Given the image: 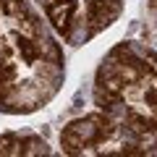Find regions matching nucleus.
<instances>
[{"instance_id": "f257e3e1", "label": "nucleus", "mask_w": 157, "mask_h": 157, "mask_svg": "<svg viewBox=\"0 0 157 157\" xmlns=\"http://www.w3.org/2000/svg\"><path fill=\"white\" fill-rule=\"evenodd\" d=\"M66 81L60 37L29 0H0V113L29 115Z\"/></svg>"}, {"instance_id": "f03ea898", "label": "nucleus", "mask_w": 157, "mask_h": 157, "mask_svg": "<svg viewBox=\"0 0 157 157\" xmlns=\"http://www.w3.org/2000/svg\"><path fill=\"white\" fill-rule=\"evenodd\" d=\"M94 105L107 126L105 155L157 152V52L118 42L94 73Z\"/></svg>"}, {"instance_id": "7ed1b4c3", "label": "nucleus", "mask_w": 157, "mask_h": 157, "mask_svg": "<svg viewBox=\"0 0 157 157\" xmlns=\"http://www.w3.org/2000/svg\"><path fill=\"white\" fill-rule=\"evenodd\" d=\"M34 3L66 45L81 47L121 16L126 0H34Z\"/></svg>"}, {"instance_id": "20e7f679", "label": "nucleus", "mask_w": 157, "mask_h": 157, "mask_svg": "<svg viewBox=\"0 0 157 157\" xmlns=\"http://www.w3.org/2000/svg\"><path fill=\"white\" fill-rule=\"evenodd\" d=\"M0 152L3 155H47V144L37 136H18V134H6L0 139Z\"/></svg>"}, {"instance_id": "39448f33", "label": "nucleus", "mask_w": 157, "mask_h": 157, "mask_svg": "<svg viewBox=\"0 0 157 157\" xmlns=\"http://www.w3.org/2000/svg\"><path fill=\"white\" fill-rule=\"evenodd\" d=\"M147 11H149V21H152V26H155V32H157V0H149Z\"/></svg>"}]
</instances>
